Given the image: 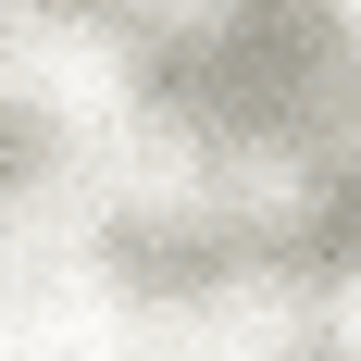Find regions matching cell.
<instances>
[{"label":"cell","instance_id":"6da1fadb","mask_svg":"<svg viewBox=\"0 0 361 361\" xmlns=\"http://www.w3.org/2000/svg\"><path fill=\"white\" fill-rule=\"evenodd\" d=\"M349 13H361V0H349Z\"/></svg>","mask_w":361,"mask_h":361}]
</instances>
